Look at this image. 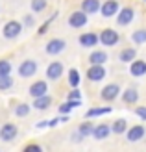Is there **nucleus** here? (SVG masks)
<instances>
[{
    "instance_id": "412c9836",
    "label": "nucleus",
    "mask_w": 146,
    "mask_h": 152,
    "mask_svg": "<svg viewBox=\"0 0 146 152\" xmlns=\"http://www.w3.org/2000/svg\"><path fill=\"white\" fill-rule=\"evenodd\" d=\"M13 86V78H11V76L9 74H6V76H0V89H9Z\"/></svg>"
},
{
    "instance_id": "393cba45",
    "label": "nucleus",
    "mask_w": 146,
    "mask_h": 152,
    "mask_svg": "<svg viewBox=\"0 0 146 152\" xmlns=\"http://www.w3.org/2000/svg\"><path fill=\"white\" fill-rule=\"evenodd\" d=\"M91 134H94V128L91 126V123H85V124H81V126H80V135H81V137H85V135H91Z\"/></svg>"
},
{
    "instance_id": "9d476101",
    "label": "nucleus",
    "mask_w": 146,
    "mask_h": 152,
    "mask_svg": "<svg viewBox=\"0 0 146 152\" xmlns=\"http://www.w3.org/2000/svg\"><path fill=\"white\" fill-rule=\"evenodd\" d=\"M131 19H133V10H131V7H124V10L120 11L117 22H118L120 26H126V24H129V22H131Z\"/></svg>"
},
{
    "instance_id": "a211bd4d",
    "label": "nucleus",
    "mask_w": 146,
    "mask_h": 152,
    "mask_svg": "<svg viewBox=\"0 0 146 152\" xmlns=\"http://www.w3.org/2000/svg\"><path fill=\"white\" fill-rule=\"evenodd\" d=\"M131 74L133 76H142V74H146V63L144 61H135V63H131Z\"/></svg>"
},
{
    "instance_id": "a878e982",
    "label": "nucleus",
    "mask_w": 146,
    "mask_h": 152,
    "mask_svg": "<svg viewBox=\"0 0 146 152\" xmlns=\"http://www.w3.org/2000/svg\"><path fill=\"white\" fill-rule=\"evenodd\" d=\"M120 59L122 61H131V59H135V48H128L120 54Z\"/></svg>"
},
{
    "instance_id": "4be33fe9",
    "label": "nucleus",
    "mask_w": 146,
    "mask_h": 152,
    "mask_svg": "<svg viewBox=\"0 0 146 152\" xmlns=\"http://www.w3.org/2000/svg\"><path fill=\"white\" fill-rule=\"evenodd\" d=\"M76 106H80V98H76V100H70V102L63 104V106L59 108V111H61V113H68L72 108H76Z\"/></svg>"
},
{
    "instance_id": "0eeeda50",
    "label": "nucleus",
    "mask_w": 146,
    "mask_h": 152,
    "mask_svg": "<svg viewBox=\"0 0 146 152\" xmlns=\"http://www.w3.org/2000/svg\"><path fill=\"white\" fill-rule=\"evenodd\" d=\"M15 135H17V126L11 124V123H7L2 126V130H0V137H2L4 141H11Z\"/></svg>"
},
{
    "instance_id": "f704fd0d",
    "label": "nucleus",
    "mask_w": 146,
    "mask_h": 152,
    "mask_svg": "<svg viewBox=\"0 0 146 152\" xmlns=\"http://www.w3.org/2000/svg\"><path fill=\"white\" fill-rule=\"evenodd\" d=\"M26 24H33V19L32 17H26Z\"/></svg>"
},
{
    "instance_id": "7ed1b4c3",
    "label": "nucleus",
    "mask_w": 146,
    "mask_h": 152,
    "mask_svg": "<svg viewBox=\"0 0 146 152\" xmlns=\"http://www.w3.org/2000/svg\"><path fill=\"white\" fill-rule=\"evenodd\" d=\"M61 74H63V63L52 61V63L48 65V69H46V76H48L50 80H57Z\"/></svg>"
},
{
    "instance_id": "f3484780",
    "label": "nucleus",
    "mask_w": 146,
    "mask_h": 152,
    "mask_svg": "<svg viewBox=\"0 0 146 152\" xmlns=\"http://www.w3.org/2000/svg\"><path fill=\"white\" fill-rule=\"evenodd\" d=\"M109 132H111V128L107 124H100V126L94 128V137L96 139H105L107 135H109Z\"/></svg>"
},
{
    "instance_id": "aec40b11",
    "label": "nucleus",
    "mask_w": 146,
    "mask_h": 152,
    "mask_svg": "<svg viewBox=\"0 0 146 152\" xmlns=\"http://www.w3.org/2000/svg\"><path fill=\"white\" fill-rule=\"evenodd\" d=\"M111 111V108H98V110H89L87 113H85V117L87 119H91V117H98V115H104V113H109Z\"/></svg>"
},
{
    "instance_id": "1a4fd4ad",
    "label": "nucleus",
    "mask_w": 146,
    "mask_h": 152,
    "mask_svg": "<svg viewBox=\"0 0 146 152\" xmlns=\"http://www.w3.org/2000/svg\"><path fill=\"white\" fill-rule=\"evenodd\" d=\"M118 93H120L118 86H115V83H111V86H105V87L102 89V98H104V100H113V98L117 96Z\"/></svg>"
},
{
    "instance_id": "f257e3e1",
    "label": "nucleus",
    "mask_w": 146,
    "mask_h": 152,
    "mask_svg": "<svg viewBox=\"0 0 146 152\" xmlns=\"http://www.w3.org/2000/svg\"><path fill=\"white\" fill-rule=\"evenodd\" d=\"M37 71V63L33 61V59H26V61H22L20 67H19V74L24 76V78H28V76H33Z\"/></svg>"
},
{
    "instance_id": "b1692460",
    "label": "nucleus",
    "mask_w": 146,
    "mask_h": 152,
    "mask_svg": "<svg viewBox=\"0 0 146 152\" xmlns=\"http://www.w3.org/2000/svg\"><path fill=\"white\" fill-rule=\"evenodd\" d=\"M113 132H115V134H122V132H126V121H124V119L115 121V124H113Z\"/></svg>"
},
{
    "instance_id": "2eb2a0df",
    "label": "nucleus",
    "mask_w": 146,
    "mask_h": 152,
    "mask_svg": "<svg viewBox=\"0 0 146 152\" xmlns=\"http://www.w3.org/2000/svg\"><path fill=\"white\" fill-rule=\"evenodd\" d=\"M80 43L83 45V47H94V45L98 43V37L94 34H83L80 37Z\"/></svg>"
},
{
    "instance_id": "bb28decb",
    "label": "nucleus",
    "mask_w": 146,
    "mask_h": 152,
    "mask_svg": "<svg viewBox=\"0 0 146 152\" xmlns=\"http://www.w3.org/2000/svg\"><path fill=\"white\" fill-rule=\"evenodd\" d=\"M68 83H70V86H78L80 83V72L76 69H72L70 72H68Z\"/></svg>"
},
{
    "instance_id": "ddd939ff",
    "label": "nucleus",
    "mask_w": 146,
    "mask_h": 152,
    "mask_svg": "<svg viewBox=\"0 0 146 152\" xmlns=\"http://www.w3.org/2000/svg\"><path fill=\"white\" fill-rule=\"evenodd\" d=\"M50 104H52V98L46 96V95H43V96H37V98H35L33 108H37V110H46Z\"/></svg>"
},
{
    "instance_id": "4468645a",
    "label": "nucleus",
    "mask_w": 146,
    "mask_h": 152,
    "mask_svg": "<svg viewBox=\"0 0 146 152\" xmlns=\"http://www.w3.org/2000/svg\"><path fill=\"white\" fill-rule=\"evenodd\" d=\"M81 7H83L85 13H96L98 7H100V2H98V0H83Z\"/></svg>"
},
{
    "instance_id": "7c9ffc66",
    "label": "nucleus",
    "mask_w": 146,
    "mask_h": 152,
    "mask_svg": "<svg viewBox=\"0 0 146 152\" xmlns=\"http://www.w3.org/2000/svg\"><path fill=\"white\" fill-rule=\"evenodd\" d=\"M11 72V65H9V61H0V76H6V74H9Z\"/></svg>"
},
{
    "instance_id": "72a5a7b5",
    "label": "nucleus",
    "mask_w": 146,
    "mask_h": 152,
    "mask_svg": "<svg viewBox=\"0 0 146 152\" xmlns=\"http://www.w3.org/2000/svg\"><path fill=\"white\" fill-rule=\"evenodd\" d=\"M68 98H70V100H76V98H80V91L78 89H74L70 95H68Z\"/></svg>"
},
{
    "instance_id": "6e6552de",
    "label": "nucleus",
    "mask_w": 146,
    "mask_h": 152,
    "mask_svg": "<svg viewBox=\"0 0 146 152\" xmlns=\"http://www.w3.org/2000/svg\"><path fill=\"white\" fill-rule=\"evenodd\" d=\"M48 93V86H46V82H35L32 87H30V95L32 96H43V95H46Z\"/></svg>"
},
{
    "instance_id": "423d86ee",
    "label": "nucleus",
    "mask_w": 146,
    "mask_h": 152,
    "mask_svg": "<svg viewBox=\"0 0 146 152\" xmlns=\"http://www.w3.org/2000/svg\"><path fill=\"white\" fill-rule=\"evenodd\" d=\"M68 24L74 26V28H81V26H85L87 24V17H85V13H81V11H76L70 15V19H68Z\"/></svg>"
},
{
    "instance_id": "20e7f679",
    "label": "nucleus",
    "mask_w": 146,
    "mask_h": 152,
    "mask_svg": "<svg viewBox=\"0 0 146 152\" xmlns=\"http://www.w3.org/2000/svg\"><path fill=\"white\" fill-rule=\"evenodd\" d=\"M100 41H102L105 47H111L118 41V34L115 32V30H104L102 35H100Z\"/></svg>"
},
{
    "instance_id": "473e14b6",
    "label": "nucleus",
    "mask_w": 146,
    "mask_h": 152,
    "mask_svg": "<svg viewBox=\"0 0 146 152\" xmlns=\"http://www.w3.org/2000/svg\"><path fill=\"white\" fill-rule=\"evenodd\" d=\"M24 150H26V152H32V150H35V152H39V150H41V147H39V145H28V147H26Z\"/></svg>"
},
{
    "instance_id": "9b49d317",
    "label": "nucleus",
    "mask_w": 146,
    "mask_h": 152,
    "mask_svg": "<svg viewBox=\"0 0 146 152\" xmlns=\"http://www.w3.org/2000/svg\"><path fill=\"white\" fill-rule=\"evenodd\" d=\"M63 48H65V41H61V39H52L46 45V52H48V54H59Z\"/></svg>"
},
{
    "instance_id": "cd10ccee",
    "label": "nucleus",
    "mask_w": 146,
    "mask_h": 152,
    "mask_svg": "<svg viewBox=\"0 0 146 152\" xmlns=\"http://www.w3.org/2000/svg\"><path fill=\"white\" fill-rule=\"evenodd\" d=\"M131 39H133L135 43H144V41H146V30H139V32H135V34L131 35Z\"/></svg>"
},
{
    "instance_id": "6ab92c4d",
    "label": "nucleus",
    "mask_w": 146,
    "mask_h": 152,
    "mask_svg": "<svg viewBox=\"0 0 146 152\" xmlns=\"http://www.w3.org/2000/svg\"><path fill=\"white\" fill-rule=\"evenodd\" d=\"M107 61V54L105 52H93L91 54V63L93 65H102Z\"/></svg>"
},
{
    "instance_id": "5701e85b",
    "label": "nucleus",
    "mask_w": 146,
    "mask_h": 152,
    "mask_svg": "<svg viewBox=\"0 0 146 152\" xmlns=\"http://www.w3.org/2000/svg\"><path fill=\"white\" fill-rule=\"evenodd\" d=\"M137 98H139V95H137L135 89H128L126 93H124V100L129 102V104H131V102H137Z\"/></svg>"
},
{
    "instance_id": "dca6fc26",
    "label": "nucleus",
    "mask_w": 146,
    "mask_h": 152,
    "mask_svg": "<svg viewBox=\"0 0 146 152\" xmlns=\"http://www.w3.org/2000/svg\"><path fill=\"white\" fill-rule=\"evenodd\" d=\"M142 135H144V128L142 126H133L131 130L128 132V139L129 141H139Z\"/></svg>"
},
{
    "instance_id": "2f4dec72",
    "label": "nucleus",
    "mask_w": 146,
    "mask_h": 152,
    "mask_svg": "<svg viewBox=\"0 0 146 152\" xmlns=\"http://www.w3.org/2000/svg\"><path fill=\"white\" fill-rule=\"evenodd\" d=\"M135 111H137V115H139L141 119H146V108H137Z\"/></svg>"
},
{
    "instance_id": "f8f14e48",
    "label": "nucleus",
    "mask_w": 146,
    "mask_h": 152,
    "mask_svg": "<svg viewBox=\"0 0 146 152\" xmlns=\"http://www.w3.org/2000/svg\"><path fill=\"white\" fill-rule=\"evenodd\" d=\"M118 10V2H115V0H107V2L102 6V15L104 17H111V15H115Z\"/></svg>"
},
{
    "instance_id": "c756f323",
    "label": "nucleus",
    "mask_w": 146,
    "mask_h": 152,
    "mask_svg": "<svg viewBox=\"0 0 146 152\" xmlns=\"http://www.w3.org/2000/svg\"><path fill=\"white\" fill-rule=\"evenodd\" d=\"M15 113H17L19 117H24V115H28V113H30V106L28 104H20V106H17Z\"/></svg>"
},
{
    "instance_id": "c85d7f7f",
    "label": "nucleus",
    "mask_w": 146,
    "mask_h": 152,
    "mask_svg": "<svg viewBox=\"0 0 146 152\" xmlns=\"http://www.w3.org/2000/svg\"><path fill=\"white\" fill-rule=\"evenodd\" d=\"M46 7V0H33L32 2V10L33 11H43Z\"/></svg>"
},
{
    "instance_id": "39448f33",
    "label": "nucleus",
    "mask_w": 146,
    "mask_h": 152,
    "mask_svg": "<svg viewBox=\"0 0 146 152\" xmlns=\"http://www.w3.org/2000/svg\"><path fill=\"white\" fill-rule=\"evenodd\" d=\"M87 76H89V80H93V82H100L105 76V69L102 65H93V67H89Z\"/></svg>"
},
{
    "instance_id": "f03ea898",
    "label": "nucleus",
    "mask_w": 146,
    "mask_h": 152,
    "mask_svg": "<svg viewBox=\"0 0 146 152\" xmlns=\"http://www.w3.org/2000/svg\"><path fill=\"white\" fill-rule=\"evenodd\" d=\"M20 30H22L20 22L11 20V22H7V24L4 26V35L7 37V39H13V37H17V35L20 34Z\"/></svg>"
}]
</instances>
